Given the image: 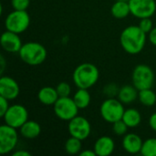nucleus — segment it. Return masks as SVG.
I'll return each instance as SVG.
<instances>
[{
	"label": "nucleus",
	"instance_id": "ddd939ff",
	"mask_svg": "<svg viewBox=\"0 0 156 156\" xmlns=\"http://www.w3.org/2000/svg\"><path fill=\"white\" fill-rule=\"evenodd\" d=\"M0 43L4 50L9 53H18L23 46L19 34L5 30L0 38Z\"/></svg>",
	"mask_w": 156,
	"mask_h": 156
},
{
	"label": "nucleus",
	"instance_id": "393cba45",
	"mask_svg": "<svg viewBox=\"0 0 156 156\" xmlns=\"http://www.w3.org/2000/svg\"><path fill=\"white\" fill-rule=\"evenodd\" d=\"M119 90L120 88L118 87V85L114 82H111L104 86L102 92L107 98H116L118 96Z\"/></svg>",
	"mask_w": 156,
	"mask_h": 156
},
{
	"label": "nucleus",
	"instance_id": "f3484780",
	"mask_svg": "<svg viewBox=\"0 0 156 156\" xmlns=\"http://www.w3.org/2000/svg\"><path fill=\"white\" fill-rule=\"evenodd\" d=\"M20 134L26 139H35L41 133V126L33 120H27L20 128Z\"/></svg>",
	"mask_w": 156,
	"mask_h": 156
},
{
	"label": "nucleus",
	"instance_id": "bb28decb",
	"mask_svg": "<svg viewBox=\"0 0 156 156\" xmlns=\"http://www.w3.org/2000/svg\"><path fill=\"white\" fill-rule=\"evenodd\" d=\"M57 92L59 97H69L71 93V87L68 82L61 81L56 87Z\"/></svg>",
	"mask_w": 156,
	"mask_h": 156
},
{
	"label": "nucleus",
	"instance_id": "a878e982",
	"mask_svg": "<svg viewBox=\"0 0 156 156\" xmlns=\"http://www.w3.org/2000/svg\"><path fill=\"white\" fill-rule=\"evenodd\" d=\"M128 128L129 127L126 125V123L122 120H120V121L112 123V132L114 134H116L118 136H124L127 133Z\"/></svg>",
	"mask_w": 156,
	"mask_h": 156
},
{
	"label": "nucleus",
	"instance_id": "f704fd0d",
	"mask_svg": "<svg viewBox=\"0 0 156 156\" xmlns=\"http://www.w3.org/2000/svg\"><path fill=\"white\" fill-rule=\"evenodd\" d=\"M1 73L4 72V69H5V58L3 56H1Z\"/></svg>",
	"mask_w": 156,
	"mask_h": 156
},
{
	"label": "nucleus",
	"instance_id": "423d86ee",
	"mask_svg": "<svg viewBox=\"0 0 156 156\" xmlns=\"http://www.w3.org/2000/svg\"><path fill=\"white\" fill-rule=\"evenodd\" d=\"M30 25V16L27 10H14L9 13L5 19L6 30L16 34L25 32Z\"/></svg>",
	"mask_w": 156,
	"mask_h": 156
},
{
	"label": "nucleus",
	"instance_id": "c756f323",
	"mask_svg": "<svg viewBox=\"0 0 156 156\" xmlns=\"http://www.w3.org/2000/svg\"><path fill=\"white\" fill-rule=\"evenodd\" d=\"M9 101L2 96H0V116L3 117L9 108Z\"/></svg>",
	"mask_w": 156,
	"mask_h": 156
},
{
	"label": "nucleus",
	"instance_id": "f8f14e48",
	"mask_svg": "<svg viewBox=\"0 0 156 156\" xmlns=\"http://www.w3.org/2000/svg\"><path fill=\"white\" fill-rule=\"evenodd\" d=\"M20 93V88L15 79L9 76H2L0 79V96L8 101L16 100Z\"/></svg>",
	"mask_w": 156,
	"mask_h": 156
},
{
	"label": "nucleus",
	"instance_id": "72a5a7b5",
	"mask_svg": "<svg viewBox=\"0 0 156 156\" xmlns=\"http://www.w3.org/2000/svg\"><path fill=\"white\" fill-rule=\"evenodd\" d=\"M80 156H96V153L94 150H83L80 153Z\"/></svg>",
	"mask_w": 156,
	"mask_h": 156
},
{
	"label": "nucleus",
	"instance_id": "b1692460",
	"mask_svg": "<svg viewBox=\"0 0 156 156\" xmlns=\"http://www.w3.org/2000/svg\"><path fill=\"white\" fill-rule=\"evenodd\" d=\"M140 154L144 156H156V138H149L144 141Z\"/></svg>",
	"mask_w": 156,
	"mask_h": 156
},
{
	"label": "nucleus",
	"instance_id": "473e14b6",
	"mask_svg": "<svg viewBox=\"0 0 156 156\" xmlns=\"http://www.w3.org/2000/svg\"><path fill=\"white\" fill-rule=\"evenodd\" d=\"M13 156H31V154L25 150H17L13 153Z\"/></svg>",
	"mask_w": 156,
	"mask_h": 156
},
{
	"label": "nucleus",
	"instance_id": "9d476101",
	"mask_svg": "<svg viewBox=\"0 0 156 156\" xmlns=\"http://www.w3.org/2000/svg\"><path fill=\"white\" fill-rule=\"evenodd\" d=\"M68 131L70 136L83 141L90 135L91 125L85 117L77 115L69 122Z\"/></svg>",
	"mask_w": 156,
	"mask_h": 156
},
{
	"label": "nucleus",
	"instance_id": "6ab92c4d",
	"mask_svg": "<svg viewBox=\"0 0 156 156\" xmlns=\"http://www.w3.org/2000/svg\"><path fill=\"white\" fill-rule=\"evenodd\" d=\"M111 13L113 17L116 19H123L126 18L131 14L129 1L117 0L111 8Z\"/></svg>",
	"mask_w": 156,
	"mask_h": 156
},
{
	"label": "nucleus",
	"instance_id": "1a4fd4ad",
	"mask_svg": "<svg viewBox=\"0 0 156 156\" xmlns=\"http://www.w3.org/2000/svg\"><path fill=\"white\" fill-rule=\"evenodd\" d=\"M2 118L5 124L19 129L28 120V112L22 104H14L9 106Z\"/></svg>",
	"mask_w": 156,
	"mask_h": 156
},
{
	"label": "nucleus",
	"instance_id": "cd10ccee",
	"mask_svg": "<svg viewBox=\"0 0 156 156\" xmlns=\"http://www.w3.org/2000/svg\"><path fill=\"white\" fill-rule=\"evenodd\" d=\"M138 26L146 34H149L150 31L154 28V24H153V21H152L151 17H145V18L140 19V22H139Z\"/></svg>",
	"mask_w": 156,
	"mask_h": 156
},
{
	"label": "nucleus",
	"instance_id": "6e6552de",
	"mask_svg": "<svg viewBox=\"0 0 156 156\" xmlns=\"http://www.w3.org/2000/svg\"><path fill=\"white\" fill-rule=\"evenodd\" d=\"M18 143V133L16 128L5 123L0 126V154H6L15 150Z\"/></svg>",
	"mask_w": 156,
	"mask_h": 156
},
{
	"label": "nucleus",
	"instance_id": "5701e85b",
	"mask_svg": "<svg viewBox=\"0 0 156 156\" xmlns=\"http://www.w3.org/2000/svg\"><path fill=\"white\" fill-rule=\"evenodd\" d=\"M81 140L70 136L65 143V151L67 154L70 155L80 154L82 149V144Z\"/></svg>",
	"mask_w": 156,
	"mask_h": 156
},
{
	"label": "nucleus",
	"instance_id": "7c9ffc66",
	"mask_svg": "<svg viewBox=\"0 0 156 156\" xmlns=\"http://www.w3.org/2000/svg\"><path fill=\"white\" fill-rule=\"evenodd\" d=\"M148 39L154 46H156V27H154L148 34Z\"/></svg>",
	"mask_w": 156,
	"mask_h": 156
},
{
	"label": "nucleus",
	"instance_id": "c85d7f7f",
	"mask_svg": "<svg viewBox=\"0 0 156 156\" xmlns=\"http://www.w3.org/2000/svg\"><path fill=\"white\" fill-rule=\"evenodd\" d=\"M30 5V0H11L14 10H27Z\"/></svg>",
	"mask_w": 156,
	"mask_h": 156
},
{
	"label": "nucleus",
	"instance_id": "f257e3e1",
	"mask_svg": "<svg viewBox=\"0 0 156 156\" xmlns=\"http://www.w3.org/2000/svg\"><path fill=\"white\" fill-rule=\"evenodd\" d=\"M120 43L122 49L128 54H139L145 47L146 33H144L139 26H129L122 31Z\"/></svg>",
	"mask_w": 156,
	"mask_h": 156
},
{
	"label": "nucleus",
	"instance_id": "412c9836",
	"mask_svg": "<svg viewBox=\"0 0 156 156\" xmlns=\"http://www.w3.org/2000/svg\"><path fill=\"white\" fill-rule=\"evenodd\" d=\"M73 100L80 110H84L90 104L91 97L87 89H78L74 93Z\"/></svg>",
	"mask_w": 156,
	"mask_h": 156
},
{
	"label": "nucleus",
	"instance_id": "f03ea898",
	"mask_svg": "<svg viewBox=\"0 0 156 156\" xmlns=\"http://www.w3.org/2000/svg\"><path fill=\"white\" fill-rule=\"evenodd\" d=\"M99 69L92 63H81L73 71L72 80L78 89H87L93 87L99 80Z\"/></svg>",
	"mask_w": 156,
	"mask_h": 156
},
{
	"label": "nucleus",
	"instance_id": "39448f33",
	"mask_svg": "<svg viewBox=\"0 0 156 156\" xmlns=\"http://www.w3.org/2000/svg\"><path fill=\"white\" fill-rule=\"evenodd\" d=\"M154 72L151 67L145 64L137 65L133 71L132 80L133 84L138 90L152 89L154 84Z\"/></svg>",
	"mask_w": 156,
	"mask_h": 156
},
{
	"label": "nucleus",
	"instance_id": "2f4dec72",
	"mask_svg": "<svg viewBox=\"0 0 156 156\" xmlns=\"http://www.w3.org/2000/svg\"><path fill=\"white\" fill-rule=\"evenodd\" d=\"M149 126L153 131L156 132V112L153 113L150 116V118H149Z\"/></svg>",
	"mask_w": 156,
	"mask_h": 156
},
{
	"label": "nucleus",
	"instance_id": "2eb2a0df",
	"mask_svg": "<svg viewBox=\"0 0 156 156\" xmlns=\"http://www.w3.org/2000/svg\"><path fill=\"white\" fill-rule=\"evenodd\" d=\"M115 149V143L110 136H101L94 144L93 150L98 156L111 155Z\"/></svg>",
	"mask_w": 156,
	"mask_h": 156
},
{
	"label": "nucleus",
	"instance_id": "0eeeda50",
	"mask_svg": "<svg viewBox=\"0 0 156 156\" xmlns=\"http://www.w3.org/2000/svg\"><path fill=\"white\" fill-rule=\"evenodd\" d=\"M55 115L61 121L69 122L76 117L79 112V107L75 103L73 98L59 97L56 103L53 105Z\"/></svg>",
	"mask_w": 156,
	"mask_h": 156
},
{
	"label": "nucleus",
	"instance_id": "7ed1b4c3",
	"mask_svg": "<svg viewBox=\"0 0 156 156\" xmlns=\"http://www.w3.org/2000/svg\"><path fill=\"white\" fill-rule=\"evenodd\" d=\"M18 55L24 63L30 66H37L44 63L47 58L48 52L42 44L31 41L23 44Z\"/></svg>",
	"mask_w": 156,
	"mask_h": 156
},
{
	"label": "nucleus",
	"instance_id": "4468645a",
	"mask_svg": "<svg viewBox=\"0 0 156 156\" xmlns=\"http://www.w3.org/2000/svg\"><path fill=\"white\" fill-rule=\"evenodd\" d=\"M144 141L142 138L133 133H126L122 138V148L130 154H137L141 153Z\"/></svg>",
	"mask_w": 156,
	"mask_h": 156
},
{
	"label": "nucleus",
	"instance_id": "20e7f679",
	"mask_svg": "<svg viewBox=\"0 0 156 156\" xmlns=\"http://www.w3.org/2000/svg\"><path fill=\"white\" fill-rule=\"evenodd\" d=\"M124 104L116 98H107L100 107V113L102 119L109 123H114L122 119L125 112Z\"/></svg>",
	"mask_w": 156,
	"mask_h": 156
},
{
	"label": "nucleus",
	"instance_id": "dca6fc26",
	"mask_svg": "<svg viewBox=\"0 0 156 156\" xmlns=\"http://www.w3.org/2000/svg\"><path fill=\"white\" fill-rule=\"evenodd\" d=\"M59 98L56 88L46 86L41 88L37 92V99L40 103L47 105V106H53L58 99Z\"/></svg>",
	"mask_w": 156,
	"mask_h": 156
},
{
	"label": "nucleus",
	"instance_id": "aec40b11",
	"mask_svg": "<svg viewBox=\"0 0 156 156\" xmlns=\"http://www.w3.org/2000/svg\"><path fill=\"white\" fill-rule=\"evenodd\" d=\"M122 120L129 128H135L142 122V115L137 109L129 108L125 110Z\"/></svg>",
	"mask_w": 156,
	"mask_h": 156
},
{
	"label": "nucleus",
	"instance_id": "9b49d317",
	"mask_svg": "<svg viewBox=\"0 0 156 156\" xmlns=\"http://www.w3.org/2000/svg\"><path fill=\"white\" fill-rule=\"evenodd\" d=\"M131 14L139 18L152 17L156 11L155 0H129Z\"/></svg>",
	"mask_w": 156,
	"mask_h": 156
},
{
	"label": "nucleus",
	"instance_id": "4be33fe9",
	"mask_svg": "<svg viewBox=\"0 0 156 156\" xmlns=\"http://www.w3.org/2000/svg\"><path fill=\"white\" fill-rule=\"evenodd\" d=\"M138 99L140 102L146 107H153L156 104V93L152 89L139 90Z\"/></svg>",
	"mask_w": 156,
	"mask_h": 156
},
{
	"label": "nucleus",
	"instance_id": "a211bd4d",
	"mask_svg": "<svg viewBox=\"0 0 156 156\" xmlns=\"http://www.w3.org/2000/svg\"><path fill=\"white\" fill-rule=\"evenodd\" d=\"M138 95L139 90L134 85H124L120 88L117 97L123 104H130L138 99Z\"/></svg>",
	"mask_w": 156,
	"mask_h": 156
}]
</instances>
